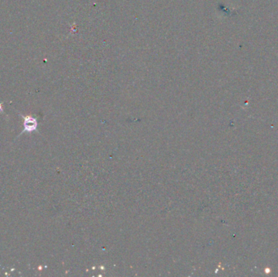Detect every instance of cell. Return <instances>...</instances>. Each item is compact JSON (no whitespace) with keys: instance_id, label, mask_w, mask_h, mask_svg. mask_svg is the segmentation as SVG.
<instances>
[{"instance_id":"1","label":"cell","mask_w":278,"mask_h":277,"mask_svg":"<svg viewBox=\"0 0 278 277\" xmlns=\"http://www.w3.org/2000/svg\"><path fill=\"white\" fill-rule=\"evenodd\" d=\"M21 117L23 118V130L21 134H19L17 137L22 135L25 133L29 134L32 132H38V119L37 116H28V115H21Z\"/></svg>"},{"instance_id":"2","label":"cell","mask_w":278,"mask_h":277,"mask_svg":"<svg viewBox=\"0 0 278 277\" xmlns=\"http://www.w3.org/2000/svg\"><path fill=\"white\" fill-rule=\"evenodd\" d=\"M3 112V104L0 103V113Z\"/></svg>"}]
</instances>
